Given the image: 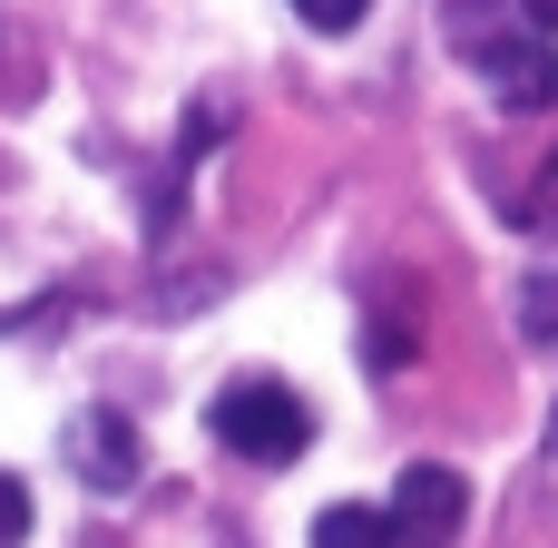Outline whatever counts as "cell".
<instances>
[{
	"label": "cell",
	"mask_w": 558,
	"mask_h": 548,
	"mask_svg": "<svg viewBox=\"0 0 558 548\" xmlns=\"http://www.w3.org/2000/svg\"><path fill=\"white\" fill-rule=\"evenodd\" d=\"M392 529L422 548H451L471 529V480L461 471H441V461H412L402 480H392Z\"/></svg>",
	"instance_id": "3957f363"
},
{
	"label": "cell",
	"mask_w": 558,
	"mask_h": 548,
	"mask_svg": "<svg viewBox=\"0 0 558 548\" xmlns=\"http://www.w3.org/2000/svg\"><path fill=\"white\" fill-rule=\"evenodd\" d=\"M392 510H373V500H333L324 520H314V548H392Z\"/></svg>",
	"instance_id": "5b68a950"
},
{
	"label": "cell",
	"mask_w": 558,
	"mask_h": 548,
	"mask_svg": "<svg viewBox=\"0 0 558 548\" xmlns=\"http://www.w3.org/2000/svg\"><path fill=\"white\" fill-rule=\"evenodd\" d=\"M520 294H530V304H520V333H530V343H558V275H530Z\"/></svg>",
	"instance_id": "8992f818"
},
{
	"label": "cell",
	"mask_w": 558,
	"mask_h": 548,
	"mask_svg": "<svg viewBox=\"0 0 558 548\" xmlns=\"http://www.w3.org/2000/svg\"><path fill=\"white\" fill-rule=\"evenodd\" d=\"M549 441H558V431H549Z\"/></svg>",
	"instance_id": "8fae6325"
},
{
	"label": "cell",
	"mask_w": 558,
	"mask_h": 548,
	"mask_svg": "<svg viewBox=\"0 0 558 548\" xmlns=\"http://www.w3.org/2000/svg\"><path fill=\"white\" fill-rule=\"evenodd\" d=\"M69 471H78L88 490H137V471H147L137 422H128V412H78V422H69Z\"/></svg>",
	"instance_id": "277c9868"
},
{
	"label": "cell",
	"mask_w": 558,
	"mask_h": 548,
	"mask_svg": "<svg viewBox=\"0 0 558 548\" xmlns=\"http://www.w3.org/2000/svg\"><path fill=\"white\" fill-rule=\"evenodd\" d=\"M520 10H530V29H539V39H558V0H520Z\"/></svg>",
	"instance_id": "30bf717a"
},
{
	"label": "cell",
	"mask_w": 558,
	"mask_h": 548,
	"mask_svg": "<svg viewBox=\"0 0 558 548\" xmlns=\"http://www.w3.org/2000/svg\"><path fill=\"white\" fill-rule=\"evenodd\" d=\"M520 226H558V157H549V176L530 186V216H520Z\"/></svg>",
	"instance_id": "9c48e42d"
},
{
	"label": "cell",
	"mask_w": 558,
	"mask_h": 548,
	"mask_svg": "<svg viewBox=\"0 0 558 548\" xmlns=\"http://www.w3.org/2000/svg\"><path fill=\"white\" fill-rule=\"evenodd\" d=\"M363 10H373V0H294V20H304V29H324V39L363 29Z\"/></svg>",
	"instance_id": "52a82bcc"
},
{
	"label": "cell",
	"mask_w": 558,
	"mask_h": 548,
	"mask_svg": "<svg viewBox=\"0 0 558 548\" xmlns=\"http://www.w3.org/2000/svg\"><path fill=\"white\" fill-rule=\"evenodd\" d=\"M206 431H216L235 461L284 471V461L314 451V402H304L294 382H275V373H245V382H226V392L206 402Z\"/></svg>",
	"instance_id": "6da1fadb"
},
{
	"label": "cell",
	"mask_w": 558,
	"mask_h": 548,
	"mask_svg": "<svg viewBox=\"0 0 558 548\" xmlns=\"http://www.w3.org/2000/svg\"><path fill=\"white\" fill-rule=\"evenodd\" d=\"M20 539H29V490L0 471V548H20Z\"/></svg>",
	"instance_id": "ba28073f"
},
{
	"label": "cell",
	"mask_w": 558,
	"mask_h": 548,
	"mask_svg": "<svg viewBox=\"0 0 558 548\" xmlns=\"http://www.w3.org/2000/svg\"><path fill=\"white\" fill-rule=\"evenodd\" d=\"M471 69H481V78H490V98H500V108H520V118L558 108V39H539V29H490V39L471 49Z\"/></svg>",
	"instance_id": "7a4b0ae2"
}]
</instances>
